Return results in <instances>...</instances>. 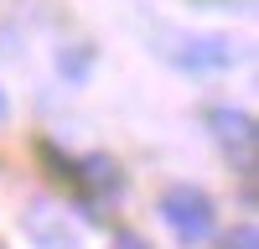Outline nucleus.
<instances>
[{"label":"nucleus","mask_w":259,"mask_h":249,"mask_svg":"<svg viewBox=\"0 0 259 249\" xmlns=\"http://www.w3.org/2000/svg\"><path fill=\"white\" fill-rule=\"evenodd\" d=\"M26 234H31L41 249H73V244H78L73 228H52V208H36V213L26 218Z\"/></svg>","instance_id":"nucleus-3"},{"label":"nucleus","mask_w":259,"mask_h":249,"mask_svg":"<svg viewBox=\"0 0 259 249\" xmlns=\"http://www.w3.org/2000/svg\"><path fill=\"white\" fill-rule=\"evenodd\" d=\"M223 249H259V234H254V223H239V228L228 234V244H223Z\"/></svg>","instance_id":"nucleus-6"},{"label":"nucleus","mask_w":259,"mask_h":249,"mask_svg":"<svg viewBox=\"0 0 259 249\" xmlns=\"http://www.w3.org/2000/svg\"><path fill=\"white\" fill-rule=\"evenodd\" d=\"M212 124H218V135H223V140H239L244 151L254 145V119H249L244 109H212Z\"/></svg>","instance_id":"nucleus-5"},{"label":"nucleus","mask_w":259,"mask_h":249,"mask_svg":"<svg viewBox=\"0 0 259 249\" xmlns=\"http://www.w3.org/2000/svg\"><path fill=\"white\" fill-rule=\"evenodd\" d=\"M161 218H166L171 234H177V244H187V249H202L212 239V228H218L212 197L202 187H192V182H171L161 192Z\"/></svg>","instance_id":"nucleus-1"},{"label":"nucleus","mask_w":259,"mask_h":249,"mask_svg":"<svg viewBox=\"0 0 259 249\" xmlns=\"http://www.w3.org/2000/svg\"><path fill=\"white\" fill-rule=\"evenodd\" d=\"M0 119H6V94H0Z\"/></svg>","instance_id":"nucleus-8"},{"label":"nucleus","mask_w":259,"mask_h":249,"mask_svg":"<svg viewBox=\"0 0 259 249\" xmlns=\"http://www.w3.org/2000/svg\"><path fill=\"white\" fill-rule=\"evenodd\" d=\"M171 47H161L177 68H192V73H218V68H233L239 62V47L228 36H166Z\"/></svg>","instance_id":"nucleus-2"},{"label":"nucleus","mask_w":259,"mask_h":249,"mask_svg":"<svg viewBox=\"0 0 259 249\" xmlns=\"http://www.w3.org/2000/svg\"><path fill=\"white\" fill-rule=\"evenodd\" d=\"M109 249H150V244H145V239L135 234V228H119V234L109 239Z\"/></svg>","instance_id":"nucleus-7"},{"label":"nucleus","mask_w":259,"mask_h":249,"mask_svg":"<svg viewBox=\"0 0 259 249\" xmlns=\"http://www.w3.org/2000/svg\"><path fill=\"white\" fill-rule=\"evenodd\" d=\"M73 182H89L94 192H119V166L109 156H89L83 172H73Z\"/></svg>","instance_id":"nucleus-4"}]
</instances>
